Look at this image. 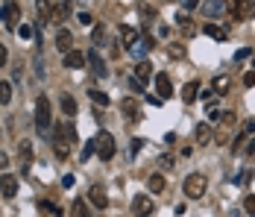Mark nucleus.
<instances>
[{
    "label": "nucleus",
    "mask_w": 255,
    "mask_h": 217,
    "mask_svg": "<svg viewBox=\"0 0 255 217\" xmlns=\"http://www.w3.org/2000/svg\"><path fill=\"white\" fill-rule=\"evenodd\" d=\"M91 35H94V44H97V47H100V44H106V26H94V32H91Z\"/></svg>",
    "instance_id": "c756f323"
},
{
    "label": "nucleus",
    "mask_w": 255,
    "mask_h": 217,
    "mask_svg": "<svg viewBox=\"0 0 255 217\" xmlns=\"http://www.w3.org/2000/svg\"><path fill=\"white\" fill-rule=\"evenodd\" d=\"M194 138H197V144H208L211 141V126L208 123H200L197 132H194Z\"/></svg>",
    "instance_id": "5701e85b"
},
{
    "label": "nucleus",
    "mask_w": 255,
    "mask_h": 217,
    "mask_svg": "<svg viewBox=\"0 0 255 217\" xmlns=\"http://www.w3.org/2000/svg\"><path fill=\"white\" fill-rule=\"evenodd\" d=\"M71 217H91V212H88V203L79 197V200H74V206H71Z\"/></svg>",
    "instance_id": "412c9836"
},
{
    "label": "nucleus",
    "mask_w": 255,
    "mask_h": 217,
    "mask_svg": "<svg viewBox=\"0 0 255 217\" xmlns=\"http://www.w3.org/2000/svg\"><path fill=\"white\" fill-rule=\"evenodd\" d=\"M197 97H200V82H188V85L182 88V100H185V103H194Z\"/></svg>",
    "instance_id": "aec40b11"
},
{
    "label": "nucleus",
    "mask_w": 255,
    "mask_h": 217,
    "mask_svg": "<svg viewBox=\"0 0 255 217\" xmlns=\"http://www.w3.org/2000/svg\"><path fill=\"white\" fill-rule=\"evenodd\" d=\"M118 29H121V41H124L127 47H135V44H138V29H135V26L121 24Z\"/></svg>",
    "instance_id": "4468645a"
},
{
    "label": "nucleus",
    "mask_w": 255,
    "mask_h": 217,
    "mask_svg": "<svg viewBox=\"0 0 255 217\" xmlns=\"http://www.w3.org/2000/svg\"><path fill=\"white\" fill-rule=\"evenodd\" d=\"M94 150H97V156H100L103 162H112L115 159V135L100 129L97 138H94Z\"/></svg>",
    "instance_id": "7ed1b4c3"
},
{
    "label": "nucleus",
    "mask_w": 255,
    "mask_h": 217,
    "mask_svg": "<svg viewBox=\"0 0 255 217\" xmlns=\"http://www.w3.org/2000/svg\"><path fill=\"white\" fill-rule=\"evenodd\" d=\"M205 15H211V18H217V15H223V0H208V3H203Z\"/></svg>",
    "instance_id": "b1692460"
},
{
    "label": "nucleus",
    "mask_w": 255,
    "mask_h": 217,
    "mask_svg": "<svg viewBox=\"0 0 255 217\" xmlns=\"http://www.w3.org/2000/svg\"><path fill=\"white\" fill-rule=\"evenodd\" d=\"M18 159H21V170H24V173H29V165H32V144H29V141H21Z\"/></svg>",
    "instance_id": "2eb2a0df"
},
{
    "label": "nucleus",
    "mask_w": 255,
    "mask_h": 217,
    "mask_svg": "<svg viewBox=\"0 0 255 217\" xmlns=\"http://www.w3.org/2000/svg\"><path fill=\"white\" fill-rule=\"evenodd\" d=\"M203 32H205V35H211L214 41H226V32H223V29H220L217 24H205Z\"/></svg>",
    "instance_id": "bb28decb"
},
{
    "label": "nucleus",
    "mask_w": 255,
    "mask_h": 217,
    "mask_svg": "<svg viewBox=\"0 0 255 217\" xmlns=\"http://www.w3.org/2000/svg\"><path fill=\"white\" fill-rule=\"evenodd\" d=\"M0 21L6 29H18V3L15 0H3L0 3Z\"/></svg>",
    "instance_id": "39448f33"
},
{
    "label": "nucleus",
    "mask_w": 255,
    "mask_h": 217,
    "mask_svg": "<svg viewBox=\"0 0 255 217\" xmlns=\"http://www.w3.org/2000/svg\"><path fill=\"white\" fill-rule=\"evenodd\" d=\"M155 91H158L161 100H167V97L173 94V85H170V76H167V73H158V76H155Z\"/></svg>",
    "instance_id": "9b49d317"
},
{
    "label": "nucleus",
    "mask_w": 255,
    "mask_h": 217,
    "mask_svg": "<svg viewBox=\"0 0 255 217\" xmlns=\"http://www.w3.org/2000/svg\"><path fill=\"white\" fill-rule=\"evenodd\" d=\"M153 212H155V203L147 194H138V197L132 200V215L135 217H150Z\"/></svg>",
    "instance_id": "0eeeda50"
},
{
    "label": "nucleus",
    "mask_w": 255,
    "mask_h": 217,
    "mask_svg": "<svg viewBox=\"0 0 255 217\" xmlns=\"http://www.w3.org/2000/svg\"><path fill=\"white\" fill-rule=\"evenodd\" d=\"M150 73H153V65H150L147 59H141V62H138V68H135V79H138V82H147V79H150Z\"/></svg>",
    "instance_id": "6ab92c4d"
},
{
    "label": "nucleus",
    "mask_w": 255,
    "mask_h": 217,
    "mask_svg": "<svg viewBox=\"0 0 255 217\" xmlns=\"http://www.w3.org/2000/svg\"><path fill=\"white\" fill-rule=\"evenodd\" d=\"M85 62H88V56H82L79 50H71V53H65V68H71V71H79Z\"/></svg>",
    "instance_id": "f8f14e48"
},
{
    "label": "nucleus",
    "mask_w": 255,
    "mask_h": 217,
    "mask_svg": "<svg viewBox=\"0 0 255 217\" xmlns=\"http://www.w3.org/2000/svg\"><path fill=\"white\" fill-rule=\"evenodd\" d=\"M88 97H91V100H94L97 106H103V109H106V106L112 103V100H109V94H103V91H88Z\"/></svg>",
    "instance_id": "c85d7f7f"
},
{
    "label": "nucleus",
    "mask_w": 255,
    "mask_h": 217,
    "mask_svg": "<svg viewBox=\"0 0 255 217\" xmlns=\"http://www.w3.org/2000/svg\"><path fill=\"white\" fill-rule=\"evenodd\" d=\"M77 141V126L74 123H59L56 126V156H68L65 147Z\"/></svg>",
    "instance_id": "f03ea898"
},
{
    "label": "nucleus",
    "mask_w": 255,
    "mask_h": 217,
    "mask_svg": "<svg viewBox=\"0 0 255 217\" xmlns=\"http://www.w3.org/2000/svg\"><path fill=\"white\" fill-rule=\"evenodd\" d=\"M50 100L47 97H38V103H35V129H38V135H44L47 129H50Z\"/></svg>",
    "instance_id": "20e7f679"
},
{
    "label": "nucleus",
    "mask_w": 255,
    "mask_h": 217,
    "mask_svg": "<svg viewBox=\"0 0 255 217\" xmlns=\"http://www.w3.org/2000/svg\"><path fill=\"white\" fill-rule=\"evenodd\" d=\"M244 85H247V88H253V85H255V71L244 73Z\"/></svg>",
    "instance_id": "473e14b6"
},
{
    "label": "nucleus",
    "mask_w": 255,
    "mask_h": 217,
    "mask_svg": "<svg viewBox=\"0 0 255 217\" xmlns=\"http://www.w3.org/2000/svg\"><path fill=\"white\" fill-rule=\"evenodd\" d=\"M18 32H21V38H29V35H32V26L21 24V29H18Z\"/></svg>",
    "instance_id": "f704fd0d"
},
{
    "label": "nucleus",
    "mask_w": 255,
    "mask_h": 217,
    "mask_svg": "<svg viewBox=\"0 0 255 217\" xmlns=\"http://www.w3.org/2000/svg\"><path fill=\"white\" fill-rule=\"evenodd\" d=\"M88 65H91V73L97 76V79H103V76H109V68H106V62H103V56L100 53H88Z\"/></svg>",
    "instance_id": "1a4fd4ad"
},
{
    "label": "nucleus",
    "mask_w": 255,
    "mask_h": 217,
    "mask_svg": "<svg viewBox=\"0 0 255 217\" xmlns=\"http://www.w3.org/2000/svg\"><path fill=\"white\" fill-rule=\"evenodd\" d=\"M62 185H65V188H71V185H74V176H71V173H68V176H62Z\"/></svg>",
    "instance_id": "ea45409f"
},
{
    "label": "nucleus",
    "mask_w": 255,
    "mask_h": 217,
    "mask_svg": "<svg viewBox=\"0 0 255 217\" xmlns=\"http://www.w3.org/2000/svg\"><path fill=\"white\" fill-rule=\"evenodd\" d=\"M200 6V0H185V12H191V9H197Z\"/></svg>",
    "instance_id": "e433bc0d"
},
{
    "label": "nucleus",
    "mask_w": 255,
    "mask_h": 217,
    "mask_svg": "<svg viewBox=\"0 0 255 217\" xmlns=\"http://www.w3.org/2000/svg\"><path fill=\"white\" fill-rule=\"evenodd\" d=\"M6 62H9V53H6V47H3V44H0V68H3Z\"/></svg>",
    "instance_id": "c9c22d12"
},
{
    "label": "nucleus",
    "mask_w": 255,
    "mask_h": 217,
    "mask_svg": "<svg viewBox=\"0 0 255 217\" xmlns=\"http://www.w3.org/2000/svg\"><path fill=\"white\" fill-rule=\"evenodd\" d=\"M244 209H247L250 217H255V197H247V200H244Z\"/></svg>",
    "instance_id": "7c9ffc66"
},
{
    "label": "nucleus",
    "mask_w": 255,
    "mask_h": 217,
    "mask_svg": "<svg viewBox=\"0 0 255 217\" xmlns=\"http://www.w3.org/2000/svg\"><path fill=\"white\" fill-rule=\"evenodd\" d=\"M9 168V156H6V153H0V170H6Z\"/></svg>",
    "instance_id": "58836bf2"
},
{
    "label": "nucleus",
    "mask_w": 255,
    "mask_h": 217,
    "mask_svg": "<svg viewBox=\"0 0 255 217\" xmlns=\"http://www.w3.org/2000/svg\"><path fill=\"white\" fill-rule=\"evenodd\" d=\"M250 159L255 162V141H250Z\"/></svg>",
    "instance_id": "37998d69"
},
{
    "label": "nucleus",
    "mask_w": 255,
    "mask_h": 217,
    "mask_svg": "<svg viewBox=\"0 0 255 217\" xmlns=\"http://www.w3.org/2000/svg\"><path fill=\"white\" fill-rule=\"evenodd\" d=\"M9 103H12V85L0 79V106H9Z\"/></svg>",
    "instance_id": "a878e982"
},
{
    "label": "nucleus",
    "mask_w": 255,
    "mask_h": 217,
    "mask_svg": "<svg viewBox=\"0 0 255 217\" xmlns=\"http://www.w3.org/2000/svg\"><path fill=\"white\" fill-rule=\"evenodd\" d=\"M121 112H124V118H127L129 123H138V118H141L138 100H132V97H124V100H121Z\"/></svg>",
    "instance_id": "6e6552de"
},
{
    "label": "nucleus",
    "mask_w": 255,
    "mask_h": 217,
    "mask_svg": "<svg viewBox=\"0 0 255 217\" xmlns=\"http://www.w3.org/2000/svg\"><path fill=\"white\" fill-rule=\"evenodd\" d=\"M79 24L88 26V24H91V15H88V12H82V15H79Z\"/></svg>",
    "instance_id": "a19ab883"
},
{
    "label": "nucleus",
    "mask_w": 255,
    "mask_h": 217,
    "mask_svg": "<svg viewBox=\"0 0 255 217\" xmlns=\"http://www.w3.org/2000/svg\"><path fill=\"white\" fill-rule=\"evenodd\" d=\"M71 44H74V35H71L68 29H59V35H56V47H59V53H71Z\"/></svg>",
    "instance_id": "dca6fc26"
},
{
    "label": "nucleus",
    "mask_w": 255,
    "mask_h": 217,
    "mask_svg": "<svg viewBox=\"0 0 255 217\" xmlns=\"http://www.w3.org/2000/svg\"><path fill=\"white\" fill-rule=\"evenodd\" d=\"M203 100H205V106H208V109H214V103H217V94H214V91H205Z\"/></svg>",
    "instance_id": "2f4dec72"
},
{
    "label": "nucleus",
    "mask_w": 255,
    "mask_h": 217,
    "mask_svg": "<svg viewBox=\"0 0 255 217\" xmlns=\"http://www.w3.org/2000/svg\"><path fill=\"white\" fill-rule=\"evenodd\" d=\"M229 76H223V73H220V76H214V82H211V88H214V94H226V91H229Z\"/></svg>",
    "instance_id": "4be33fe9"
},
{
    "label": "nucleus",
    "mask_w": 255,
    "mask_h": 217,
    "mask_svg": "<svg viewBox=\"0 0 255 217\" xmlns=\"http://www.w3.org/2000/svg\"><path fill=\"white\" fill-rule=\"evenodd\" d=\"M182 191H185L188 200H203L205 191H208V179H205L203 173H191V176H185Z\"/></svg>",
    "instance_id": "f257e3e1"
},
{
    "label": "nucleus",
    "mask_w": 255,
    "mask_h": 217,
    "mask_svg": "<svg viewBox=\"0 0 255 217\" xmlns=\"http://www.w3.org/2000/svg\"><path fill=\"white\" fill-rule=\"evenodd\" d=\"M167 53H170L173 59H182V47H179V44H170V47H167Z\"/></svg>",
    "instance_id": "72a5a7b5"
},
{
    "label": "nucleus",
    "mask_w": 255,
    "mask_h": 217,
    "mask_svg": "<svg viewBox=\"0 0 255 217\" xmlns=\"http://www.w3.org/2000/svg\"><path fill=\"white\" fill-rule=\"evenodd\" d=\"M35 71H38V76H44V65H41V59L35 56Z\"/></svg>",
    "instance_id": "79ce46f5"
},
{
    "label": "nucleus",
    "mask_w": 255,
    "mask_h": 217,
    "mask_svg": "<svg viewBox=\"0 0 255 217\" xmlns=\"http://www.w3.org/2000/svg\"><path fill=\"white\" fill-rule=\"evenodd\" d=\"M147 188H150V194H164V188H167V179H164L161 173H153V176L147 179Z\"/></svg>",
    "instance_id": "f3484780"
},
{
    "label": "nucleus",
    "mask_w": 255,
    "mask_h": 217,
    "mask_svg": "<svg viewBox=\"0 0 255 217\" xmlns=\"http://www.w3.org/2000/svg\"><path fill=\"white\" fill-rule=\"evenodd\" d=\"M62 112H65V115H77V100L71 94L62 97Z\"/></svg>",
    "instance_id": "cd10ccee"
},
{
    "label": "nucleus",
    "mask_w": 255,
    "mask_h": 217,
    "mask_svg": "<svg viewBox=\"0 0 255 217\" xmlns=\"http://www.w3.org/2000/svg\"><path fill=\"white\" fill-rule=\"evenodd\" d=\"M232 18H238V21H247V18H253L255 15V0H232Z\"/></svg>",
    "instance_id": "423d86ee"
},
{
    "label": "nucleus",
    "mask_w": 255,
    "mask_h": 217,
    "mask_svg": "<svg viewBox=\"0 0 255 217\" xmlns=\"http://www.w3.org/2000/svg\"><path fill=\"white\" fill-rule=\"evenodd\" d=\"M250 53H253V50H250V47H244V50H238V62H244V59H247V56H250Z\"/></svg>",
    "instance_id": "4c0bfd02"
},
{
    "label": "nucleus",
    "mask_w": 255,
    "mask_h": 217,
    "mask_svg": "<svg viewBox=\"0 0 255 217\" xmlns=\"http://www.w3.org/2000/svg\"><path fill=\"white\" fill-rule=\"evenodd\" d=\"M0 191H3V197L12 200V197L18 194V179H15L12 173H3V176H0Z\"/></svg>",
    "instance_id": "9d476101"
},
{
    "label": "nucleus",
    "mask_w": 255,
    "mask_h": 217,
    "mask_svg": "<svg viewBox=\"0 0 255 217\" xmlns=\"http://www.w3.org/2000/svg\"><path fill=\"white\" fill-rule=\"evenodd\" d=\"M38 212H41L44 217H65V212H62L59 206H53V203H47V200H41V203H38Z\"/></svg>",
    "instance_id": "a211bd4d"
},
{
    "label": "nucleus",
    "mask_w": 255,
    "mask_h": 217,
    "mask_svg": "<svg viewBox=\"0 0 255 217\" xmlns=\"http://www.w3.org/2000/svg\"><path fill=\"white\" fill-rule=\"evenodd\" d=\"M68 9H71L68 0H53V18H56V21H62V18L68 15Z\"/></svg>",
    "instance_id": "393cba45"
},
{
    "label": "nucleus",
    "mask_w": 255,
    "mask_h": 217,
    "mask_svg": "<svg viewBox=\"0 0 255 217\" xmlns=\"http://www.w3.org/2000/svg\"><path fill=\"white\" fill-rule=\"evenodd\" d=\"M88 200L94 203V209H106V206H109V197H106V191H103V185H91Z\"/></svg>",
    "instance_id": "ddd939ff"
}]
</instances>
